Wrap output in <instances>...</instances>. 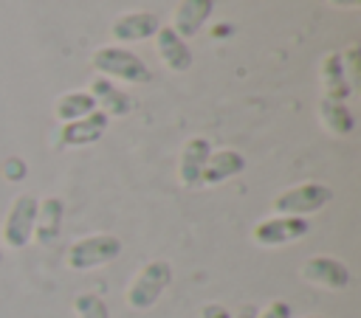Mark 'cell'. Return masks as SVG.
I'll use <instances>...</instances> for the list:
<instances>
[{"instance_id": "cell-1", "label": "cell", "mask_w": 361, "mask_h": 318, "mask_svg": "<svg viewBox=\"0 0 361 318\" xmlns=\"http://www.w3.org/2000/svg\"><path fill=\"white\" fill-rule=\"evenodd\" d=\"M90 68L104 79H118V82H127V84H149L152 82L149 65L124 45L96 48L90 53Z\"/></svg>"}, {"instance_id": "cell-2", "label": "cell", "mask_w": 361, "mask_h": 318, "mask_svg": "<svg viewBox=\"0 0 361 318\" xmlns=\"http://www.w3.org/2000/svg\"><path fill=\"white\" fill-rule=\"evenodd\" d=\"M172 281V265L166 259H152L147 262L130 281L127 287V307L130 310H149L169 287Z\"/></svg>"}, {"instance_id": "cell-3", "label": "cell", "mask_w": 361, "mask_h": 318, "mask_svg": "<svg viewBox=\"0 0 361 318\" xmlns=\"http://www.w3.org/2000/svg\"><path fill=\"white\" fill-rule=\"evenodd\" d=\"M121 256V239L113 236V234H90V236H82L76 239L71 248H68V267L71 270H93V267H102V265H110L113 259Z\"/></svg>"}, {"instance_id": "cell-4", "label": "cell", "mask_w": 361, "mask_h": 318, "mask_svg": "<svg viewBox=\"0 0 361 318\" xmlns=\"http://www.w3.org/2000/svg\"><path fill=\"white\" fill-rule=\"evenodd\" d=\"M330 200H333L330 186L310 180V183H299V186H290V189L279 191L274 197L271 208L282 217H307V214L322 211Z\"/></svg>"}, {"instance_id": "cell-5", "label": "cell", "mask_w": 361, "mask_h": 318, "mask_svg": "<svg viewBox=\"0 0 361 318\" xmlns=\"http://www.w3.org/2000/svg\"><path fill=\"white\" fill-rule=\"evenodd\" d=\"M307 231H310V222L305 217H282V214H274V217H265V220H259L254 225L251 239L259 248H282V245L299 242L302 236H307Z\"/></svg>"}, {"instance_id": "cell-6", "label": "cell", "mask_w": 361, "mask_h": 318, "mask_svg": "<svg viewBox=\"0 0 361 318\" xmlns=\"http://www.w3.org/2000/svg\"><path fill=\"white\" fill-rule=\"evenodd\" d=\"M37 205L39 200L34 194H20L14 197L8 214H6V222H3V242L14 250L25 248L31 242V234H34V220H37Z\"/></svg>"}, {"instance_id": "cell-7", "label": "cell", "mask_w": 361, "mask_h": 318, "mask_svg": "<svg viewBox=\"0 0 361 318\" xmlns=\"http://www.w3.org/2000/svg\"><path fill=\"white\" fill-rule=\"evenodd\" d=\"M299 276L313 284V287H324V290H344L350 284V267L333 256H307L299 267Z\"/></svg>"}, {"instance_id": "cell-8", "label": "cell", "mask_w": 361, "mask_h": 318, "mask_svg": "<svg viewBox=\"0 0 361 318\" xmlns=\"http://www.w3.org/2000/svg\"><path fill=\"white\" fill-rule=\"evenodd\" d=\"M158 28H161L158 14H152V11H124L110 23V37L118 45H130V42L152 39Z\"/></svg>"}, {"instance_id": "cell-9", "label": "cell", "mask_w": 361, "mask_h": 318, "mask_svg": "<svg viewBox=\"0 0 361 318\" xmlns=\"http://www.w3.org/2000/svg\"><path fill=\"white\" fill-rule=\"evenodd\" d=\"M107 127H110V118L102 110H93L85 118L62 124L59 132H56V144L59 146H90L107 132Z\"/></svg>"}, {"instance_id": "cell-10", "label": "cell", "mask_w": 361, "mask_h": 318, "mask_svg": "<svg viewBox=\"0 0 361 318\" xmlns=\"http://www.w3.org/2000/svg\"><path fill=\"white\" fill-rule=\"evenodd\" d=\"M96 101V110H102L107 118H124L135 110V98L121 90L113 79H104V76H96L90 82V90H87Z\"/></svg>"}, {"instance_id": "cell-11", "label": "cell", "mask_w": 361, "mask_h": 318, "mask_svg": "<svg viewBox=\"0 0 361 318\" xmlns=\"http://www.w3.org/2000/svg\"><path fill=\"white\" fill-rule=\"evenodd\" d=\"M214 11V0H178V6L172 8V23L169 28L180 37V39H192L200 34V28L209 23Z\"/></svg>"}, {"instance_id": "cell-12", "label": "cell", "mask_w": 361, "mask_h": 318, "mask_svg": "<svg viewBox=\"0 0 361 318\" xmlns=\"http://www.w3.org/2000/svg\"><path fill=\"white\" fill-rule=\"evenodd\" d=\"M152 39H155V53H158V59H161L172 73H186V70L192 68L189 42L180 39L169 25H161Z\"/></svg>"}, {"instance_id": "cell-13", "label": "cell", "mask_w": 361, "mask_h": 318, "mask_svg": "<svg viewBox=\"0 0 361 318\" xmlns=\"http://www.w3.org/2000/svg\"><path fill=\"white\" fill-rule=\"evenodd\" d=\"M209 152H212V144L209 138L203 135H195L183 144L180 149V160H178V180L186 186V189H195L200 186V174H203V166L209 160Z\"/></svg>"}, {"instance_id": "cell-14", "label": "cell", "mask_w": 361, "mask_h": 318, "mask_svg": "<svg viewBox=\"0 0 361 318\" xmlns=\"http://www.w3.org/2000/svg\"><path fill=\"white\" fill-rule=\"evenodd\" d=\"M62 220H65V203L59 197H45L37 205V220H34L31 239H37V245H42V248L54 245L62 234Z\"/></svg>"}, {"instance_id": "cell-15", "label": "cell", "mask_w": 361, "mask_h": 318, "mask_svg": "<svg viewBox=\"0 0 361 318\" xmlns=\"http://www.w3.org/2000/svg\"><path fill=\"white\" fill-rule=\"evenodd\" d=\"M243 169H245L243 152H237V149H217V152H209V160H206L203 174H200V183L203 186H217V183H226V180L237 177Z\"/></svg>"}, {"instance_id": "cell-16", "label": "cell", "mask_w": 361, "mask_h": 318, "mask_svg": "<svg viewBox=\"0 0 361 318\" xmlns=\"http://www.w3.org/2000/svg\"><path fill=\"white\" fill-rule=\"evenodd\" d=\"M319 82H322L324 98L347 101L353 96V87H350V82L344 76V65H341L338 51H330V53L322 56V62H319Z\"/></svg>"}, {"instance_id": "cell-17", "label": "cell", "mask_w": 361, "mask_h": 318, "mask_svg": "<svg viewBox=\"0 0 361 318\" xmlns=\"http://www.w3.org/2000/svg\"><path fill=\"white\" fill-rule=\"evenodd\" d=\"M316 115H319L322 127L336 138H344V135H350L355 129V115L347 107V101H336V98H324L322 96L319 104H316Z\"/></svg>"}, {"instance_id": "cell-18", "label": "cell", "mask_w": 361, "mask_h": 318, "mask_svg": "<svg viewBox=\"0 0 361 318\" xmlns=\"http://www.w3.org/2000/svg\"><path fill=\"white\" fill-rule=\"evenodd\" d=\"M93 110H96V101H93V96H90L87 90H68V93H62V96L56 98V104H54V115H56L62 124L76 121V118H85V115H90Z\"/></svg>"}, {"instance_id": "cell-19", "label": "cell", "mask_w": 361, "mask_h": 318, "mask_svg": "<svg viewBox=\"0 0 361 318\" xmlns=\"http://www.w3.org/2000/svg\"><path fill=\"white\" fill-rule=\"evenodd\" d=\"M73 312H76V318H110L104 298L96 293H79L73 298Z\"/></svg>"}, {"instance_id": "cell-20", "label": "cell", "mask_w": 361, "mask_h": 318, "mask_svg": "<svg viewBox=\"0 0 361 318\" xmlns=\"http://www.w3.org/2000/svg\"><path fill=\"white\" fill-rule=\"evenodd\" d=\"M358 53H361V48H358V42H350L338 56H341V65H344V76H347V82H350V87H353V93L358 90V84H361V76H358Z\"/></svg>"}, {"instance_id": "cell-21", "label": "cell", "mask_w": 361, "mask_h": 318, "mask_svg": "<svg viewBox=\"0 0 361 318\" xmlns=\"http://www.w3.org/2000/svg\"><path fill=\"white\" fill-rule=\"evenodd\" d=\"M254 318H293V310L288 301H271L262 312H257Z\"/></svg>"}, {"instance_id": "cell-22", "label": "cell", "mask_w": 361, "mask_h": 318, "mask_svg": "<svg viewBox=\"0 0 361 318\" xmlns=\"http://www.w3.org/2000/svg\"><path fill=\"white\" fill-rule=\"evenodd\" d=\"M3 174H6L8 180H23V177H25V163H23L20 158H8L6 166H3Z\"/></svg>"}, {"instance_id": "cell-23", "label": "cell", "mask_w": 361, "mask_h": 318, "mask_svg": "<svg viewBox=\"0 0 361 318\" xmlns=\"http://www.w3.org/2000/svg\"><path fill=\"white\" fill-rule=\"evenodd\" d=\"M200 318H231V312H228L223 304L212 301V304H203V310H200Z\"/></svg>"}, {"instance_id": "cell-24", "label": "cell", "mask_w": 361, "mask_h": 318, "mask_svg": "<svg viewBox=\"0 0 361 318\" xmlns=\"http://www.w3.org/2000/svg\"><path fill=\"white\" fill-rule=\"evenodd\" d=\"M333 8H347V11H355L361 8V0H327Z\"/></svg>"}, {"instance_id": "cell-25", "label": "cell", "mask_w": 361, "mask_h": 318, "mask_svg": "<svg viewBox=\"0 0 361 318\" xmlns=\"http://www.w3.org/2000/svg\"><path fill=\"white\" fill-rule=\"evenodd\" d=\"M254 315H257V310H254V307H243L237 318H254Z\"/></svg>"}, {"instance_id": "cell-26", "label": "cell", "mask_w": 361, "mask_h": 318, "mask_svg": "<svg viewBox=\"0 0 361 318\" xmlns=\"http://www.w3.org/2000/svg\"><path fill=\"white\" fill-rule=\"evenodd\" d=\"M214 34H217V37H223V34H228V28H226V25H217V28H214Z\"/></svg>"}, {"instance_id": "cell-27", "label": "cell", "mask_w": 361, "mask_h": 318, "mask_svg": "<svg viewBox=\"0 0 361 318\" xmlns=\"http://www.w3.org/2000/svg\"><path fill=\"white\" fill-rule=\"evenodd\" d=\"M307 318H322V315H307Z\"/></svg>"}, {"instance_id": "cell-28", "label": "cell", "mask_w": 361, "mask_h": 318, "mask_svg": "<svg viewBox=\"0 0 361 318\" xmlns=\"http://www.w3.org/2000/svg\"><path fill=\"white\" fill-rule=\"evenodd\" d=\"M0 262H3V250H0Z\"/></svg>"}]
</instances>
